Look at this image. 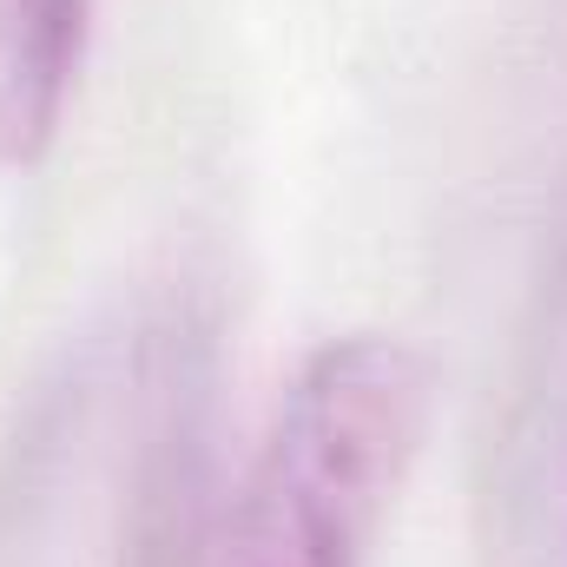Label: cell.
<instances>
[{"label": "cell", "mask_w": 567, "mask_h": 567, "mask_svg": "<svg viewBox=\"0 0 567 567\" xmlns=\"http://www.w3.org/2000/svg\"><path fill=\"white\" fill-rule=\"evenodd\" d=\"M429 403L416 343L390 330L323 337L251 435L205 567H370L423 455Z\"/></svg>", "instance_id": "6da1fadb"}, {"label": "cell", "mask_w": 567, "mask_h": 567, "mask_svg": "<svg viewBox=\"0 0 567 567\" xmlns=\"http://www.w3.org/2000/svg\"><path fill=\"white\" fill-rule=\"evenodd\" d=\"M100 0H0V172H33L66 126Z\"/></svg>", "instance_id": "7a4b0ae2"}]
</instances>
